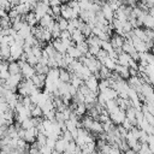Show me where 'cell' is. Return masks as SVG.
<instances>
[{
	"label": "cell",
	"mask_w": 154,
	"mask_h": 154,
	"mask_svg": "<svg viewBox=\"0 0 154 154\" xmlns=\"http://www.w3.org/2000/svg\"><path fill=\"white\" fill-rule=\"evenodd\" d=\"M66 54L70 55L71 58H73L75 60H78V59L82 57V53H81L76 47H73V46H70V47L66 48Z\"/></svg>",
	"instance_id": "cell-11"
},
{
	"label": "cell",
	"mask_w": 154,
	"mask_h": 154,
	"mask_svg": "<svg viewBox=\"0 0 154 154\" xmlns=\"http://www.w3.org/2000/svg\"><path fill=\"white\" fill-rule=\"evenodd\" d=\"M120 125H122V126H123V128H124V129H125L126 131H130V129H131V128L134 126V125H132V124H131V123H130V122H129V120H128L126 118L124 119V122H123V123H122Z\"/></svg>",
	"instance_id": "cell-33"
},
{
	"label": "cell",
	"mask_w": 154,
	"mask_h": 154,
	"mask_svg": "<svg viewBox=\"0 0 154 154\" xmlns=\"http://www.w3.org/2000/svg\"><path fill=\"white\" fill-rule=\"evenodd\" d=\"M106 101H108V100H116L117 97H118V94L113 90V89H111V88H107V89H105L103 91H101V93H99Z\"/></svg>",
	"instance_id": "cell-7"
},
{
	"label": "cell",
	"mask_w": 154,
	"mask_h": 154,
	"mask_svg": "<svg viewBox=\"0 0 154 154\" xmlns=\"http://www.w3.org/2000/svg\"><path fill=\"white\" fill-rule=\"evenodd\" d=\"M84 83V85L88 88V90L90 91V93H94V94H99V88H97V85H99V81L94 77V76H91V77H89L87 81H84L83 82Z\"/></svg>",
	"instance_id": "cell-1"
},
{
	"label": "cell",
	"mask_w": 154,
	"mask_h": 154,
	"mask_svg": "<svg viewBox=\"0 0 154 154\" xmlns=\"http://www.w3.org/2000/svg\"><path fill=\"white\" fill-rule=\"evenodd\" d=\"M142 28L144 29H153L154 28V17H150L148 13L144 16L143 20H142Z\"/></svg>",
	"instance_id": "cell-12"
},
{
	"label": "cell",
	"mask_w": 154,
	"mask_h": 154,
	"mask_svg": "<svg viewBox=\"0 0 154 154\" xmlns=\"http://www.w3.org/2000/svg\"><path fill=\"white\" fill-rule=\"evenodd\" d=\"M75 114L81 119L83 116H85L87 114V107H85V105L84 103H78L77 106H76V108H75Z\"/></svg>",
	"instance_id": "cell-15"
},
{
	"label": "cell",
	"mask_w": 154,
	"mask_h": 154,
	"mask_svg": "<svg viewBox=\"0 0 154 154\" xmlns=\"http://www.w3.org/2000/svg\"><path fill=\"white\" fill-rule=\"evenodd\" d=\"M53 19H54V18H52V17H49V16H47V14H46V16H43V17L38 20V24H37V25H40L41 28H43V29H45V28H47V25H48Z\"/></svg>",
	"instance_id": "cell-20"
},
{
	"label": "cell",
	"mask_w": 154,
	"mask_h": 154,
	"mask_svg": "<svg viewBox=\"0 0 154 154\" xmlns=\"http://www.w3.org/2000/svg\"><path fill=\"white\" fill-rule=\"evenodd\" d=\"M24 154H28V153H24Z\"/></svg>",
	"instance_id": "cell-42"
},
{
	"label": "cell",
	"mask_w": 154,
	"mask_h": 154,
	"mask_svg": "<svg viewBox=\"0 0 154 154\" xmlns=\"http://www.w3.org/2000/svg\"><path fill=\"white\" fill-rule=\"evenodd\" d=\"M59 38L60 40H71V34L67 31V30H64V31H60V35H59Z\"/></svg>",
	"instance_id": "cell-31"
},
{
	"label": "cell",
	"mask_w": 154,
	"mask_h": 154,
	"mask_svg": "<svg viewBox=\"0 0 154 154\" xmlns=\"http://www.w3.org/2000/svg\"><path fill=\"white\" fill-rule=\"evenodd\" d=\"M20 128H22L23 130H28V129H30V128H34V124H32L31 118H26L24 122H22V123H20Z\"/></svg>",
	"instance_id": "cell-25"
},
{
	"label": "cell",
	"mask_w": 154,
	"mask_h": 154,
	"mask_svg": "<svg viewBox=\"0 0 154 154\" xmlns=\"http://www.w3.org/2000/svg\"><path fill=\"white\" fill-rule=\"evenodd\" d=\"M7 71H8L10 76H13V75H18V73H20V69H19V66H18L17 61H11V63H8Z\"/></svg>",
	"instance_id": "cell-13"
},
{
	"label": "cell",
	"mask_w": 154,
	"mask_h": 154,
	"mask_svg": "<svg viewBox=\"0 0 154 154\" xmlns=\"http://www.w3.org/2000/svg\"><path fill=\"white\" fill-rule=\"evenodd\" d=\"M101 13H102V16L105 17V19L108 22V23H112V20H113V17H114V12L108 7V5H107V2H103L102 4V6H101Z\"/></svg>",
	"instance_id": "cell-3"
},
{
	"label": "cell",
	"mask_w": 154,
	"mask_h": 154,
	"mask_svg": "<svg viewBox=\"0 0 154 154\" xmlns=\"http://www.w3.org/2000/svg\"><path fill=\"white\" fill-rule=\"evenodd\" d=\"M99 51H100V47H89L88 48V53L91 54L93 57H96V54L99 53Z\"/></svg>",
	"instance_id": "cell-34"
},
{
	"label": "cell",
	"mask_w": 154,
	"mask_h": 154,
	"mask_svg": "<svg viewBox=\"0 0 154 154\" xmlns=\"http://www.w3.org/2000/svg\"><path fill=\"white\" fill-rule=\"evenodd\" d=\"M108 154H122V153H120V150H119L118 148H112V147H111Z\"/></svg>",
	"instance_id": "cell-37"
},
{
	"label": "cell",
	"mask_w": 154,
	"mask_h": 154,
	"mask_svg": "<svg viewBox=\"0 0 154 154\" xmlns=\"http://www.w3.org/2000/svg\"><path fill=\"white\" fill-rule=\"evenodd\" d=\"M30 117H31V118H41V117H43V113H42L41 107L37 106V105H35V106L30 109Z\"/></svg>",
	"instance_id": "cell-18"
},
{
	"label": "cell",
	"mask_w": 154,
	"mask_h": 154,
	"mask_svg": "<svg viewBox=\"0 0 154 154\" xmlns=\"http://www.w3.org/2000/svg\"><path fill=\"white\" fill-rule=\"evenodd\" d=\"M25 22H26V24L30 26V28H32V26H36L37 25V20H36V17H35V13L31 11V12H29L26 16H25Z\"/></svg>",
	"instance_id": "cell-14"
},
{
	"label": "cell",
	"mask_w": 154,
	"mask_h": 154,
	"mask_svg": "<svg viewBox=\"0 0 154 154\" xmlns=\"http://www.w3.org/2000/svg\"><path fill=\"white\" fill-rule=\"evenodd\" d=\"M100 48H101V49H103V51H105V52H107V53H109L111 51H113V48H112V46H111L109 41H102V42H101Z\"/></svg>",
	"instance_id": "cell-29"
},
{
	"label": "cell",
	"mask_w": 154,
	"mask_h": 154,
	"mask_svg": "<svg viewBox=\"0 0 154 154\" xmlns=\"http://www.w3.org/2000/svg\"><path fill=\"white\" fill-rule=\"evenodd\" d=\"M31 54H32L35 58L40 59V58H41V54H42V48H41L40 46H34V47H31Z\"/></svg>",
	"instance_id": "cell-27"
},
{
	"label": "cell",
	"mask_w": 154,
	"mask_h": 154,
	"mask_svg": "<svg viewBox=\"0 0 154 154\" xmlns=\"http://www.w3.org/2000/svg\"><path fill=\"white\" fill-rule=\"evenodd\" d=\"M67 143L69 142H66L65 140H63L61 137L60 138H58L57 141H55V144H54V150H57L58 153H64L65 150H66V147H67Z\"/></svg>",
	"instance_id": "cell-9"
},
{
	"label": "cell",
	"mask_w": 154,
	"mask_h": 154,
	"mask_svg": "<svg viewBox=\"0 0 154 154\" xmlns=\"http://www.w3.org/2000/svg\"><path fill=\"white\" fill-rule=\"evenodd\" d=\"M35 141L37 142V144H38L40 147H43V146H46V141H47V137H46L43 134H40V132H38V135L36 136Z\"/></svg>",
	"instance_id": "cell-26"
},
{
	"label": "cell",
	"mask_w": 154,
	"mask_h": 154,
	"mask_svg": "<svg viewBox=\"0 0 154 154\" xmlns=\"http://www.w3.org/2000/svg\"><path fill=\"white\" fill-rule=\"evenodd\" d=\"M71 41H72L75 45H77V43H81V42L85 41V37L82 35V32H81L78 29H76V30H73V32L71 34Z\"/></svg>",
	"instance_id": "cell-10"
},
{
	"label": "cell",
	"mask_w": 154,
	"mask_h": 154,
	"mask_svg": "<svg viewBox=\"0 0 154 154\" xmlns=\"http://www.w3.org/2000/svg\"><path fill=\"white\" fill-rule=\"evenodd\" d=\"M54 20L57 22V24H58V26H59L60 31H64V30H66V29H67V20L63 19L61 17H59V18H57V19H54Z\"/></svg>",
	"instance_id": "cell-22"
},
{
	"label": "cell",
	"mask_w": 154,
	"mask_h": 154,
	"mask_svg": "<svg viewBox=\"0 0 154 154\" xmlns=\"http://www.w3.org/2000/svg\"><path fill=\"white\" fill-rule=\"evenodd\" d=\"M19 14H18V12H17V10H16V7H11V10L7 12V17L10 18V20H12V19H14V18H17Z\"/></svg>",
	"instance_id": "cell-30"
},
{
	"label": "cell",
	"mask_w": 154,
	"mask_h": 154,
	"mask_svg": "<svg viewBox=\"0 0 154 154\" xmlns=\"http://www.w3.org/2000/svg\"><path fill=\"white\" fill-rule=\"evenodd\" d=\"M107 5H108V7H109L113 12H116V11L123 5V1H119V0H112V1H107Z\"/></svg>",
	"instance_id": "cell-21"
},
{
	"label": "cell",
	"mask_w": 154,
	"mask_h": 154,
	"mask_svg": "<svg viewBox=\"0 0 154 154\" xmlns=\"http://www.w3.org/2000/svg\"><path fill=\"white\" fill-rule=\"evenodd\" d=\"M63 59H64V61H65V64H66L67 66H69V65H71V64H72V61L75 60L73 58H71V57H70V55H67L66 53L63 55Z\"/></svg>",
	"instance_id": "cell-35"
},
{
	"label": "cell",
	"mask_w": 154,
	"mask_h": 154,
	"mask_svg": "<svg viewBox=\"0 0 154 154\" xmlns=\"http://www.w3.org/2000/svg\"><path fill=\"white\" fill-rule=\"evenodd\" d=\"M52 154H60V153H58L57 150H54V149H53V150H52Z\"/></svg>",
	"instance_id": "cell-40"
},
{
	"label": "cell",
	"mask_w": 154,
	"mask_h": 154,
	"mask_svg": "<svg viewBox=\"0 0 154 154\" xmlns=\"http://www.w3.org/2000/svg\"><path fill=\"white\" fill-rule=\"evenodd\" d=\"M26 64H28L29 66L34 67L35 65H37V64H38V59H37V58H35L32 54H30V55H28V58H26Z\"/></svg>",
	"instance_id": "cell-28"
},
{
	"label": "cell",
	"mask_w": 154,
	"mask_h": 154,
	"mask_svg": "<svg viewBox=\"0 0 154 154\" xmlns=\"http://www.w3.org/2000/svg\"><path fill=\"white\" fill-rule=\"evenodd\" d=\"M10 53H11V58H12L14 61H17V60L20 58V55L23 54V49H22V47H18V46H16V45H12V46L10 47Z\"/></svg>",
	"instance_id": "cell-8"
},
{
	"label": "cell",
	"mask_w": 154,
	"mask_h": 154,
	"mask_svg": "<svg viewBox=\"0 0 154 154\" xmlns=\"http://www.w3.org/2000/svg\"><path fill=\"white\" fill-rule=\"evenodd\" d=\"M125 119V112L124 111H117L114 113L109 114V120L113 123V125H120Z\"/></svg>",
	"instance_id": "cell-2"
},
{
	"label": "cell",
	"mask_w": 154,
	"mask_h": 154,
	"mask_svg": "<svg viewBox=\"0 0 154 154\" xmlns=\"http://www.w3.org/2000/svg\"><path fill=\"white\" fill-rule=\"evenodd\" d=\"M96 99H97V95L94 94V93H89L88 95L84 96V105H90V106H94L96 103Z\"/></svg>",
	"instance_id": "cell-16"
},
{
	"label": "cell",
	"mask_w": 154,
	"mask_h": 154,
	"mask_svg": "<svg viewBox=\"0 0 154 154\" xmlns=\"http://www.w3.org/2000/svg\"><path fill=\"white\" fill-rule=\"evenodd\" d=\"M60 17L65 20H70L72 18V8H70L66 2H61L60 5Z\"/></svg>",
	"instance_id": "cell-4"
},
{
	"label": "cell",
	"mask_w": 154,
	"mask_h": 154,
	"mask_svg": "<svg viewBox=\"0 0 154 154\" xmlns=\"http://www.w3.org/2000/svg\"><path fill=\"white\" fill-rule=\"evenodd\" d=\"M0 154H7L6 152H4V150H0Z\"/></svg>",
	"instance_id": "cell-41"
},
{
	"label": "cell",
	"mask_w": 154,
	"mask_h": 154,
	"mask_svg": "<svg viewBox=\"0 0 154 154\" xmlns=\"http://www.w3.org/2000/svg\"><path fill=\"white\" fill-rule=\"evenodd\" d=\"M81 53H82V55H84V54H87L88 53V45L85 43V41H83V42H81V43H77L76 46H75Z\"/></svg>",
	"instance_id": "cell-23"
},
{
	"label": "cell",
	"mask_w": 154,
	"mask_h": 154,
	"mask_svg": "<svg viewBox=\"0 0 154 154\" xmlns=\"http://www.w3.org/2000/svg\"><path fill=\"white\" fill-rule=\"evenodd\" d=\"M79 31L82 32V35L87 38V37H89L90 35H91V29L87 25V24H83L82 26H81V29H79Z\"/></svg>",
	"instance_id": "cell-24"
},
{
	"label": "cell",
	"mask_w": 154,
	"mask_h": 154,
	"mask_svg": "<svg viewBox=\"0 0 154 154\" xmlns=\"http://www.w3.org/2000/svg\"><path fill=\"white\" fill-rule=\"evenodd\" d=\"M51 45H52V47L54 48L55 52H58V53H60V54H63V55L66 53V48L63 46L60 38H54V40H52V41H51Z\"/></svg>",
	"instance_id": "cell-6"
},
{
	"label": "cell",
	"mask_w": 154,
	"mask_h": 154,
	"mask_svg": "<svg viewBox=\"0 0 154 154\" xmlns=\"http://www.w3.org/2000/svg\"><path fill=\"white\" fill-rule=\"evenodd\" d=\"M129 54H125V53H120L118 55V59H117V65H120V66H128V61H129Z\"/></svg>",
	"instance_id": "cell-17"
},
{
	"label": "cell",
	"mask_w": 154,
	"mask_h": 154,
	"mask_svg": "<svg viewBox=\"0 0 154 154\" xmlns=\"http://www.w3.org/2000/svg\"><path fill=\"white\" fill-rule=\"evenodd\" d=\"M144 34H146V37L148 40L153 41V38H154V31H153V29H144Z\"/></svg>",
	"instance_id": "cell-32"
},
{
	"label": "cell",
	"mask_w": 154,
	"mask_h": 154,
	"mask_svg": "<svg viewBox=\"0 0 154 154\" xmlns=\"http://www.w3.org/2000/svg\"><path fill=\"white\" fill-rule=\"evenodd\" d=\"M60 5H61V1H59V0H53V1H49V7L60 6Z\"/></svg>",
	"instance_id": "cell-36"
},
{
	"label": "cell",
	"mask_w": 154,
	"mask_h": 154,
	"mask_svg": "<svg viewBox=\"0 0 154 154\" xmlns=\"http://www.w3.org/2000/svg\"><path fill=\"white\" fill-rule=\"evenodd\" d=\"M59 81H61L63 83H69L70 82V73L64 69H59Z\"/></svg>",
	"instance_id": "cell-19"
},
{
	"label": "cell",
	"mask_w": 154,
	"mask_h": 154,
	"mask_svg": "<svg viewBox=\"0 0 154 154\" xmlns=\"http://www.w3.org/2000/svg\"><path fill=\"white\" fill-rule=\"evenodd\" d=\"M122 154H137V153H134L131 149H128L126 152H124V153H122Z\"/></svg>",
	"instance_id": "cell-39"
},
{
	"label": "cell",
	"mask_w": 154,
	"mask_h": 154,
	"mask_svg": "<svg viewBox=\"0 0 154 154\" xmlns=\"http://www.w3.org/2000/svg\"><path fill=\"white\" fill-rule=\"evenodd\" d=\"M113 72H116V73H117L122 79H124V81H126V79L130 77V75H129V67H128V66L116 65V69H114Z\"/></svg>",
	"instance_id": "cell-5"
},
{
	"label": "cell",
	"mask_w": 154,
	"mask_h": 154,
	"mask_svg": "<svg viewBox=\"0 0 154 154\" xmlns=\"http://www.w3.org/2000/svg\"><path fill=\"white\" fill-rule=\"evenodd\" d=\"M28 154H38V149H37V148H32V147H30L29 150H28Z\"/></svg>",
	"instance_id": "cell-38"
}]
</instances>
